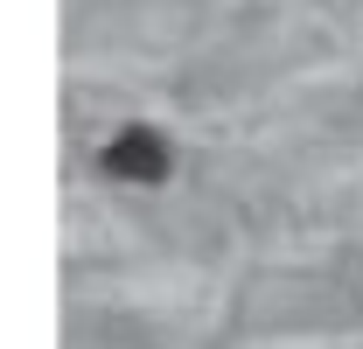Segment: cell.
Returning a JSON list of instances; mask_svg holds the SVG:
<instances>
[{"instance_id": "6da1fadb", "label": "cell", "mask_w": 363, "mask_h": 349, "mask_svg": "<svg viewBox=\"0 0 363 349\" xmlns=\"http://www.w3.org/2000/svg\"><path fill=\"white\" fill-rule=\"evenodd\" d=\"M98 168L112 182H140V189H161L175 174V147L161 126H119L105 147H98Z\"/></svg>"}]
</instances>
